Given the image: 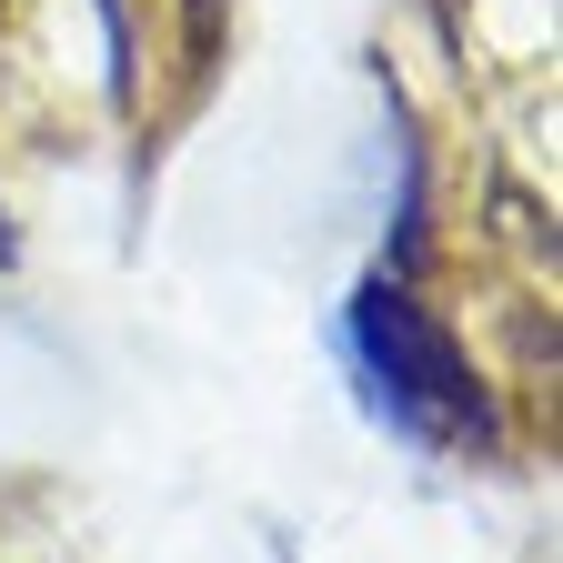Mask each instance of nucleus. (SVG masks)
I'll return each mask as SVG.
<instances>
[{
  "mask_svg": "<svg viewBox=\"0 0 563 563\" xmlns=\"http://www.w3.org/2000/svg\"><path fill=\"white\" fill-rule=\"evenodd\" d=\"M352 342H363V363H373V402L402 422L412 443H493V393L473 383L463 363V342L422 312L402 282H363L352 292Z\"/></svg>",
  "mask_w": 563,
  "mask_h": 563,
  "instance_id": "obj_1",
  "label": "nucleus"
},
{
  "mask_svg": "<svg viewBox=\"0 0 563 563\" xmlns=\"http://www.w3.org/2000/svg\"><path fill=\"white\" fill-rule=\"evenodd\" d=\"M0 262H11V222H0Z\"/></svg>",
  "mask_w": 563,
  "mask_h": 563,
  "instance_id": "obj_2",
  "label": "nucleus"
}]
</instances>
